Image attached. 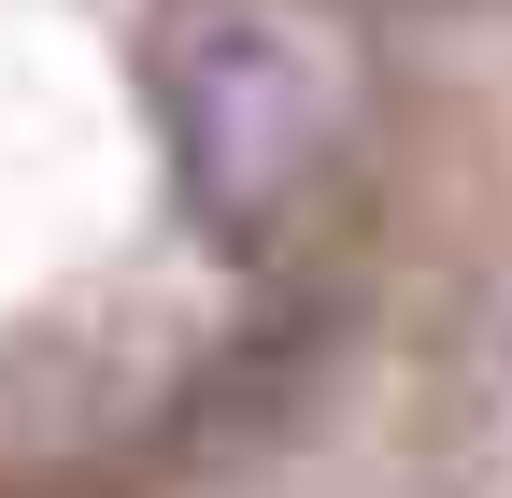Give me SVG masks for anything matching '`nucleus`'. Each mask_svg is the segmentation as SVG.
<instances>
[{
    "label": "nucleus",
    "mask_w": 512,
    "mask_h": 498,
    "mask_svg": "<svg viewBox=\"0 0 512 498\" xmlns=\"http://www.w3.org/2000/svg\"><path fill=\"white\" fill-rule=\"evenodd\" d=\"M313 157H328V57L285 15L228 0L171 43V171L214 228H271L313 185Z\"/></svg>",
    "instance_id": "1"
}]
</instances>
